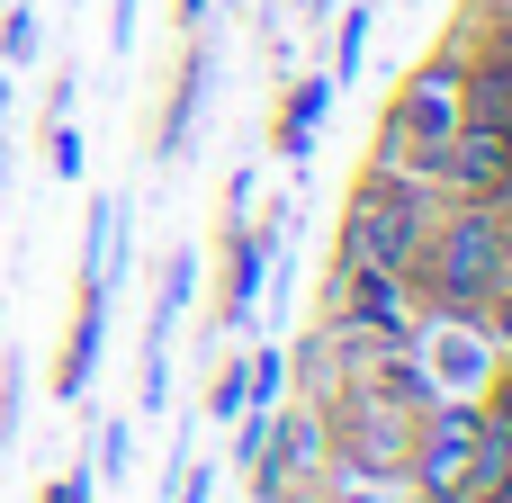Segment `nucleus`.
<instances>
[{
	"label": "nucleus",
	"mask_w": 512,
	"mask_h": 503,
	"mask_svg": "<svg viewBox=\"0 0 512 503\" xmlns=\"http://www.w3.org/2000/svg\"><path fill=\"white\" fill-rule=\"evenodd\" d=\"M504 279H512V207L441 198L432 225H423V243H414V270H405L414 306L441 315V324H459V315H477Z\"/></svg>",
	"instance_id": "nucleus-1"
},
{
	"label": "nucleus",
	"mask_w": 512,
	"mask_h": 503,
	"mask_svg": "<svg viewBox=\"0 0 512 503\" xmlns=\"http://www.w3.org/2000/svg\"><path fill=\"white\" fill-rule=\"evenodd\" d=\"M441 207V180L396 171V162H360V180L342 189V225H333V270H414V243Z\"/></svg>",
	"instance_id": "nucleus-2"
},
{
	"label": "nucleus",
	"mask_w": 512,
	"mask_h": 503,
	"mask_svg": "<svg viewBox=\"0 0 512 503\" xmlns=\"http://www.w3.org/2000/svg\"><path fill=\"white\" fill-rule=\"evenodd\" d=\"M450 135H459V36H441V45L396 81V99H387V135H378L369 162H396V171L441 180V144H450Z\"/></svg>",
	"instance_id": "nucleus-3"
},
{
	"label": "nucleus",
	"mask_w": 512,
	"mask_h": 503,
	"mask_svg": "<svg viewBox=\"0 0 512 503\" xmlns=\"http://www.w3.org/2000/svg\"><path fill=\"white\" fill-rule=\"evenodd\" d=\"M477 405L468 396H432L414 414V441H405V486L414 503H468L477 495Z\"/></svg>",
	"instance_id": "nucleus-4"
},
{
	"label": "nucleus",
	"mask_w": 512,
	"mask_h": 503,
	"mask_svg": "<svg viewBox=\"0 0 512 503\" xmlns=\"http://www.w3.org/2000/svg\"><path fill=\"white\" fill-rule=\"evenodd\" d=\"M441 198H477V207H512V126L459 117V135L441 144Z\"/></svg>",
	"instance_id": "nucleus-5"
},
{
	"label": "nucleus",
	"mask_w": 512,
	"mask_h": 503,
	"mask_svg": "<svg viewBox=\"0 0 512 503\" xmlns=\"http://www.w3.org/2000/svg\"><path fill=\"white\" fill-rule=\"evenodd\" d=\"M315 468H324V414L306 405V414H270V441L243 477H252V503H297Z\"/></svg>",
	"instance_id": "nucleus-6"
},
{
	"label": "nucleus",
	"mask_w": 512,
	"mask_h": 503,
	"mask_svg": "<svg viewBox=\"0 0 512 503\" xmlns=\"http://www.w3.org/2000/svg\"><path fill=\"white\" fill-rule=\"evenodd\" d=\"M270 252H279V225H252V216H225L216 225V324H243L261 306Z\"/></svg>",
	"instance_id": "nucleus-7"
},
{
	"label": "nucleus",
	"mask_w": 512,
	"mask_h": 503,
	"mask_svg": "<svg viewBox=\"0 0 512 503\" xmlns=\"http://www.w3.org/2000/svg\"><path fill=\"white\" fill-rule=\"evenodd\" d=\"M324 117H333V72H297L279 90V108H270V153L279 162H306L315 135H324Z\"/></svg>",
	"instance_id": "nucleus-8"
},
{
	"label": "nucleus",
	"mask_w": 512,
	"mask_h": 503,
	"mask_svg": "<svg viewBox=\"0 0 512 503\" xmlns=\"http://www.w3.org/2000/svg\"><path fill=\"white\" fill-rule=\"evenodd\" d=\"M99 351H108V288L81 270V306H72V333H63V360H54V396H63V405H81Z\"/></svg>",
	"instance_id": "nucleus-9"
},
{
	"label": "nucleus",
	"mask_w": 512,
	"mask_h": 503,
	"mask_svg": "<svg viewBox=\"0 0 512 503\" xmlns=\"http://www.w3.org/2000/svg\"><path fill=\"white\" fill-rule=\"evenodd\" d=\"M198 99H207V45L189 36V45H180V72H171V99H162V126H153V153H162V162L189 153V135H198Z\"/></svg>",
	"instance_id": "nucleus-10"
},
{
	"label": "nucleus",
	"mask_w": 512,
	"mask_h": 503,
	"mask_svg": "<svg viewBox=\"0 0 512 503\" xmlns=\"http://www.w3.org/2000/svg\"><path fill=\"white\" fill-rule=\"evenodd\" d=\"M369 27H378V0H351V9H342V27H333V90L360 72V54H369Z\"/></svg>",
	"instance_id": "nucleus-11"
},
{
	"label": "nucleus",
	"mask_w": 512,
	"mask_h": 503,
	"mask_svg": "<svg viewBox=\"0 0 512 503\" xmlns=\"http://www.w3.org/2000/svg\"><path fill=\"white\" fill-rule=\"evenodd\" d=\"M243 405H252V360L234 351V360H216V378H207V414H216V423H234Z\"/></svg>",
	"instance_id": "nucleus-12"
},
{
	"label": "nucleus",
	"mask_w": 512,
	"mask_h": 503,
	"mask_svg": "<svg viewBox=\"0 0 512 503\" xmlns=\"http://www.w3.org/2000/svg\"><path fill=\"white\" fill-rule=\"evenodd\" d=\"M36 36H45V27H36V9H27V0H18V9H0V72H9V63L27 72V63L45 54Z\"/></svg>",
	"instance_id": "nucleus-13"
},
{
	"label": "nucleus",
	"mask_w": 512,
	"mask_h": 503,
	"mask_svg": "<svg viewBox=\"0 0 512 503\" xmlns=\"http://www.w3.org/2000/svg\"><path fill=\"white\" fill-rule=\"evenodd\" d=\"M45 171H54V180H81V135H72V117H54V135H45Z\"/></svg>",
	"instance_id": "nucleus-14"
},
{
	"label": "nucleus",
	"mask_w": 512,
	"mask_h": 503,
	"mask_svg": "<svg viewBox=\"0 0 512 503\" xmlns=\"http://www.w3.org/2000/svg\"><path fill=\"white\" fill-rule=\"evenodd\" d=\"M477 333H486V342H495V351L512 360V279L495 288V297H486V306H477Z\"/></svg>",
	"instance_id": "nucleus-15"
},
{
	"label": "nucleus",
	"mask_w": 512,
	"mask_h": 503,
	"mask_svg": "<svg viewBox=\"0 0 512 503\" xmlns=\"http://www.w3.org/2000/svg\"><path fill=\"white\" fill-rule=\"evenodd\" d=\"M126 468H135V441L108 423V432H99V486H126Z\"/></svg>",
	"instance_id": "nucleus-16"
},
{
	"label": "nucleus",
	"mask_w": 512,
	"mask_h": 503,
	"mask_svg": "<svg viewBox=\"0 0 512 503\" xmlns=\"http://www.w3.org/2000/svg\"><path fill=\"white\" fill-rule=\"evenodd\" d=\"M279 387H288V360L279 351H252V405H279Z\"/></svg>",
	"instance_id": "nucleus-17"
},
{
	"label": "nucleus",
	"mask_w": 512,
	"mask_h": 503,
	"mask_svg": "<svg viewBox=\"0 0 512 503\" xmlns=\"http://www.w3.org/2000/svg\"><path fill=\"white\" fill-rule=\"evenodd\" d=\"M90 486H99V477H90V459H81V468H63V477H54L36 503H90Z\"/></svg>",
	"instance_id": "nucleus-18"
},
{
	"label": "nucleus",
	"mask_w": 512,
	"mask_h": 503,
	"mask_svg": "<svg viewBox=\"0 0 512 503\" xmlns=\"http://www.w3.org/2000/svg\"><path fill=\"white\" fill-rule=\"evenodd\" d=\"M0 369H9V342H0Z\"/></svg>",
	"instance_id": "nucleus-19"
},
{
	"label": "nucleus",
	"mask_w": 512,
	"mask_h": 503,
	"mask_svg": "<svg viewBox=\"0 0 512 503\" xmlns=\"http://www.w3.org/2000/svg\"><path fill=\"white\" fill-rule=\"evenodd\" d=\"M0 99H9V72H0Z\"/></svg>",
	"instance_id": "nucleus-20"
}]
</instances>
